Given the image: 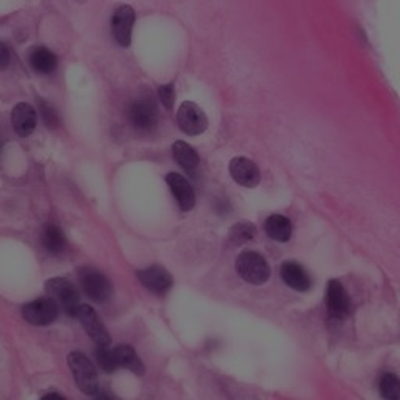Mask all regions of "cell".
Masks as SVG:
<instances>
[{"mask_svg": "<svg viewBox=\"0 0 400 400\" xmlns=\"http://www.w3.org/2000/svg\"><path fill=\"white\" fill-rule=\"evenodd\" d=\"M228 171L230 175L233 177V180L245 188H255L261 180L258 166L245 157H236L230 161Z\"/></svg>", "mask_w": 400, "mask_h": 400, "instance_id": "cell-10", "label": "cell"}, {"mask_svg": "<svg viewBox=\"0 0 400 400\" xmlns=\"http://www.w3.org/2000/svg\"><path fill=\"white\" fill-rule=\"evenodd\" d=\"M96 360H97L99 366L106 372H113L118 369V363H116V360H114V353L113 350L109 349V345H97Z\"/></svg>", "mask_w": 400, "mask_h": 400, "instance_id": "cell-23", "label": "cell"}, {"mask_svg": "<svg viewBox=\"0 0 400 400\" xmlns=\"http://www.w3.org/2000/svg\"><path fill=\"white\" fill-rule=\"evenodd\" d=\"M28 63L33 67L35 72L41 75H49L52 72H55V69L58 66V60L52 50H49L48 48H43V45H38V48L30 49Z\"/></svg>", "mask_w": 400, "mask_h": 400, "instance_id": "cell-15", "label": "cell"}, {"mask_svg": "<svg viewBox=\"0 0 400 400\" xmlns=\"http://www.w3.org/2000/svg\"><path fill=\"white\" fill-rule=\"evenodd\" d=\"M11 63V52L9 45L0 41V71H5Z\"/></svg>", "mask_w": 400, "mask_h": 400, "instance_id": "cell-26", "label": "cell"}, {"mask_svg": "<svg viewBox=\"0 0 400 400\" xmlns=\"http://www.w3.org/2000/svg\"><path fill=\"white\" fill-rule=\"evenodd\" d=\"M280 275L283 282L287 283L289 288L296 291H309L311 287V280L309 274H306L302 266L294 263V261H287V263L282 266Z\"/></svg>", "mask_w": 400, "mask_h": 400, "instance_id": "cell-16", "label": "cell"}, {"mask_svg": "<svg viewBox=\"0 0 400 400\" xmlns=\"http://www.w3.org/2000/svg\"><path fill=\"white\" fill-rule=\"evenodd\" d=\"M236 271L250 284H263L271 275L266 260L257 252H243L236 260Z\"/></svg>", "mask_w": 400, "mask_h": 400, "instance_id": "cell-4", "label": "cell"}, {"mask_svg": "<svg viewBox=\"0 0 400 400\" xmlns=\"http://www.w3.org/2000/svg\"><path fill=\"white\" fill-rule=\"evenodd\" d=\"M79 280L82 284V289L91 300L97 304H104L111 296V283L109 279L99 272L97 269L83 267L79 271Z\"/></svg>", "mask_w": 400, "mask_h": 400, "instance_id": "cell-5", "label": "cell"}, {"mask_svg": "<svg viewBox=\"0 0 400 400\" xmlns=\"http://www.w3.org/2000/svg\"><path fill=\"white\" fill-rule=\"evenodd\" d=\"M77 318L80 319L87 333L97 345H110V333L106 332L104 322L100 321L97 313L89 305H80L79 311H77Z\"/></svg>", "mask_w": 400, "mask_h": 400, "instance_id": "cell-9", "label": "cell"}, {"mask_svg": "<svg viewBox=\"0 0 400 400\" xmlns=\"http://www.w3.org/2000/svg\"><path fill=\"white\" fill-rule=\"evenodd\" d=\"M172 157L177 163H179L183 169H187V171L196 169L200 161L197 152L184 141H175L172 144Z\"/></svg>", "mask_w": 400, "mask_h": 400, "instance_id": "cell-20", "label": "cell"}, {"mask_svg": "<svg viewBox=\"0 0 400 400\" xmlns=\"http://www.w3.org/2000/svg\"><path fill=\"white\" fill-rule=\"evenodd\" d=\"M45 289H48L49 297L55 300V304L63 310L67 316H77V311H79V292L74 288V284L71 282H67L66 279H50L45 283Z\"/></svg>", "mask_w": 400, "mask_h": 400, "instance_id": "cell-3", "label": "cell"}, {"mask_svg": "<svg viewBox=\"0 0 400 400\" xmlns=\"http://www.w3.org/2000/svg\"><path fill=\"white\" fill-rule=\"evenodd\" d=\"M255 227L250 222H238L232 227L228 233V240L235 245H241L248 241H252L255 238Z\"/></svg>", "mask_w": 400, "mask_h": 400, "instance_id": "cell-21", "label": "cell"}, {"mask_svg": "<svg viewBox=\"0 0 400 400\" xmlns=\"http://www.w3.org/2000/svg\"><path fill=\"white\" fill-rule=\"evenodd\" d=\"M40 110H41L43 121L45 122V126H48L49 128H57L60 126V119H58L57 110L53 109L50 104L45 102V100H43V99H40Z\"/></svg>", "mask_w": 400, "mask_h": 400, "instance_id": "cell-24", "label": "cell"}, {"mask_svg": "<svg viewBox=\"0 0 400 400\" xmlns=\"http://www.w3.org/2000/svg\"><path fill=\"white\" fill-rule=\"evenodd\" d=\"M380 392L384 399H400V380L394 374H384L380 379Z\"/></svg>", "mask_w": 400, "mask_h": 400, "instance_id": "cell-22", "label": "cell"}, {"mask_svg": "<svg viewBox=\"0 0 400 400\" xmlns=\"http://www.w3.org/2000/svg\"><path fill=\"white\" fill-rule=\"evenodd\" d=\"M11 124L14 132L19 136L32 135L38 124V116L33 106L26 102H21L14 106L11 113Z\"/></svg>", "mask_w": 400, "mask_h": 400, "instance_id": "cell-14", "label": "cell"}, {"mask_svg": "<svg viewBox=\"0 0 400 400\" xmlns=\"http://www.w3.org/2000/svg\"><path fill=\"white\" fill-rule=\"evenodd\" d=\"M136 275L144 287L153 294L163 296L172 288V275L161 266L145 267L143 271H138Z\"/></svg>", "mask_w": 400, "mask_h": 400, "instance_id": "cell-11", "label": "cell"}, {"mask_svg": "<svg viewBox=\"0 0 400 400\" xmlns=\"http://www.w3.org/2000/svg\"><path fill=\"white\" fill-rule=\"evenodd\" d=\"M2 150H4V141L0 140V155H2Z\"/></svg>", "mask_w": 400, "mask_h": 400, "instance_id": "cell-28", "label": "cell"}, {"mask_svg": "<svg viewBox=\"0 0 400 400\" xmlns=\"http://www.w3.org/2000/svg\"><path fill=\"white\" fill-rule=\"evenodd\" d=\"M135 18V10L130 5H121L113 13L111 32L114 40L122 48H128L130 43H132Z\"/></svg>", "mask_w": 400, "mask_h": 400, "instance_id": "cell-8", "label": "cell"}, {"mask_svg": "<svg viewBox=\"0 0 400 400\" xmlns=\"http://www.w3.org/2000/svg\"><path fill=\"white\" fill-rule=\"evenodd\" d=\"M127 116L130 124L136 130H141V132H149V130L155 128L158 122V109L155 100L150 96L135 99L133 102L128 105Z\"/></svg>", "mask_w": 400, "mask_h": 400, "instance_id": "cell-2", "label": "cell"}, {"mask_svg": "<svg viewBox=\"0 0 400 400\" xmlns=\"http://www.w3.org/2000/svg\"><path fill=\"white\" fill-rule=\"evenodd\" d=\"M327 310L333 319H344L349 314L350 302L343 284L336 280L328 283L327 288Z\"/></svg>", "mask_w": 400, "mask_h": 400, "instance_id": "cell-13", "label": "cell"}, {"mask_svg": "<svg viewBox=\"0 0 400 400\" xmlns=\"http://www.w3.org/2000/svg\"><path fill=\"white\" fill-rule=\"evenodd\" d=\"M166 182L169 184V188H171L172 191L177 204H179V206L183 211H189L194 209V205H196L194 189H192L191 183L184 179L183 175L177 174V172H171L166 175Z\"/></svg>", "mask_w": 400, "mask_h": 400, "instance_id": "cell-12", "label": "cell"}, {"mask_svg": "<svg viewBox=\"0 0 400 400\" xmlns=\"http://www.w3.org/2000/svg\"><path fill=\"white\" fill-rule=\"evenodd\" d=\"M58 309L52 297H40L22 306V316L32 326L44 327L58 318Z\"/></svg>", "mask_w": 400, "mask_h": 400, "instance_id": "cell-6", "label": "cell"}, {"mask_svg": "<svg viewBox=\"0 0 400 400\" xmlns=\"http://www.w3.org/2000/svg\"><path fill=\"white\" fill-rule=\"evenodd\" d=\"M265 230L269 235V238H272L274 241L287 243L291 238L292 226L288 218L282 216V214H274V216L267 218L266 224H265Z\"/></svg>", "mask_w": 400, "mask_h": 400, "instance_id": "cell-17", "label": "cell"}, {"mask_svg": "<svg viewBox=\"0 0 400 400\" xmlns=\"http://www.w3.org/2000/svg\"><path fill=\"white\" fill-rule=\"evenodd\" d=\"M44 397H63L58 392H48V394H44Z\"/></svg>", "mask_w": 400, "mask_h": 400, "instance_id": "cell-27", "label": "cell"}, {"mask_svg": "<svg viewBox=\"0 0 400 400\" xmlns=\"http://www.w3.org/2000/svg\"><path fill=\"white\" fill-rule=\"evenodd\" d=\"M75 2H79V4H84V2H87V0H75Z\"/></svg>", "mask_w": 400, "mask_h": 400, "instance_id": "cell-29", "label": "cell"}, {"mask_svg": "<svg viewBox=\"0 0 400 400\" xmlns=\"http://www.w3.org/2000/svg\"><path fill=\"white\" fill-rule=\"evenodd\" d=\"M67 365L71 367L77 387L87 396H96L99 389V377L91 360L82 352H72L67 357Z\"/></svg>", "mask_w": 400, "mask_h": 400, "instance_id": "cell-1", "label": "cell"}, {"mask_svg": "<svg viewBox=\"0 0 400 400\" xmlns=\"http://www.w3.org/2000/svg\"><path fill=\"white\" fill-rule=\"evenodd\" d=\"M177 122L183 133L196 136L204 133L209 128V119H206L204 110L194 102H183L177 113Z\"/></svg>", "mask_w": 400, "mask_h": 400, "instance_id": "cell-7", "label": "cell"}, {"mask_svg": "<svg viewBox=\"0 0 400 400\" xmlns=\"http://www.w3.org/2000/svg\"><path fill=\"white\" fill-rule=\"evenodd\" d=\"M114 360H116L118 367H126L128 371L135 372L136 375H141L144 372V367L140 357L130 345H118L116 349H113Z\"/></svg>", "mask_w": 400, "mask_h": 400, "instance_id": "cell-19", "label": "cell"}, {"mask_svg": "<svg viewBox=\"0 0 400 400\" xmlns=\"http://www.w3.org/2000/svg\"><path fill=\"white\" fill-rule=\"evenodd\" d=\"M41 241L44 249L52 253V255H58V253L63 252L66 248V238L63 230L55 224H48L43 228Z\"/></svg>", "mask_w": 400, "mask_h": 400, "instance_id": "cell-18", "label": "cell"}, {"mask_svg": "<svg viewBox=\"0 0 400 400\" xmlns=\"http://www.w3.org/2000/svg\"><path fill=\"white\" fill-rule=\"evenodd\" d=\"M158 97L161 100V104L165 105L166 110H172L175 104V89L174 83L163 84V87L158 88Z\"/></svg>", "mask_w": 400, "mask_h": 400, "instance_id": "cell-25", "label": "cell"}]
</instances>
